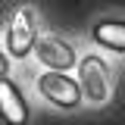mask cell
Segmentation results:
<instances>
[{"label":"cell","mask_w":125,"mask_h":125,"mask_svg":"<svg viewBox=\"0 0 125 125\" xmlns=\"http://www.w3.org/2000/svg\"><path fill=\"white\" fill-rule=\"evenodd\" d=\"M91 38L113 53H125V19H97Z\"/></svg>","instance_id":"obj_6"},{"label":"cell","mask_w":125,"mask_h":125,"mask_svg":"<svg viewBox=\"0 0 125 125\" xmlns=\"http://www.w3.org/2000/svg\"><path fill=\"white\" fill-rule=\"evenodd\" d=\"M0 116L6 125H28V119H31L28 97L10 75L0 78Z\"/></svg>","instance_id":"obj_5"},{"label":"cell","mask_w":125,"mask_h":125,"mask_svg":"<svg viewBox=\"0 0 125 125\" xmlns=\"http://www.w3.org/2000/svg\"><path fill=\"white\" fill-rule=\"evenodd\" d=\"M78 84H81V94L88 103L103 106L113 94V72H109L106 60L97 53H84L78 62Z\"/></svg>","instance_id":"obj_2"},{"label":"cell","mask_w":125,"mask_h":125,"mask_svg":"<svg viewBox=\"0 0 125 125\" xmlns=\"http://www.w3.org/2000/svg\"><path fill=\"white\" fill-rule=\"evenodd\" d=\"M34 84H38V94L56 109H78L84 103L78 78L66 75V72H41Z\"/></svg>","instance_id":"obj_3"},{"label":"cell","mask_w":125,"mask_h":125,"mask_svg":"<svg viewBox=\"0 0 125 125\" xmlns=\"http://www.w3.org/2000/svg\"><path fill=\"white\" fill-rule=\"evenodd\" d=\"M34 56L41 60L44 72H66V69H72V66L81 62L75 47L66 38H60V34H44L38 41V47H34Z\"/></svg>","instance_id":"obj_4"},{"label":"cell","mask_w":125,"mask_h":125,"mask_svg":"<svg viewBox=\"0 0 125 125\" xmlns=\"http://www.w3.org/2000/svg\"><path fill=\"white\" fill-rule=\"evenodd\" d=\"M38 41H41V34H38V13L31 6H16L10 22H6V31H3L6 56L25 60L28 53H34Z\"/></svg>","instance_id":"obj_1"}]
</instances>
